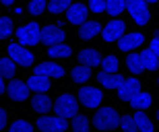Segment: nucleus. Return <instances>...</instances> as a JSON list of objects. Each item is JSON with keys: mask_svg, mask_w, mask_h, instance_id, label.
Returning a JSON list of instances; mask_svg holds the SVG:
<instances>
[{"mask_svg": "<svg viewBox=\"0 0 159 132\" xmlns=\"http://www.w3.org/2000/svg\"><path fill=\"white\" fill-rule=\"evenodd\" d=\"M93 124L97 128H101V130H114L116 126L122 124V120H120L118 112L114 108H101L99 112L93 116Z\"/></svg>", "mask_w": 159, "mask_h": 132, "instance_id": "1", "label": "nucleus"}, {"mask_svg": "<svg viewBox=\"0 0 159 132\" xmlns=\"http://www.w3.org/2000/svg\"><path fill=\"white\" fill-rule=\"evenodd\" d=\"M54 109L56 114L62 116V118H75L79 112V103L72 95H60L58 101L54 103Z\"/></svg>", "mask_w": 159, "mask_h": 132, "instance_id": "2", "label": "nucleus"}, {"mask_svg": "<svg viewBox=\"0 0 159 132\" xmlns=\"http://www.w3.org/2000/svg\"><path fill=\"white\" fill-rule=\"evenodd\" d=\"M19 42L25 43V46H35L37 42H41V29L37 23H27L23 25L21 29L17 31Z\"/></svg>", "mask_w": 159, "mask_h": 132, "instance_id": "3", "label": "nucleus"}, {"mask_svg": "<svg viewBox=\"0 0 159 132\" xmlns=\"http://www.w3.org/2000/svg\"><path fill=\"white\" fill-rule=\"evenodd\" d=\"M128 12L139 25L149 23V11H147V0H128Z\"/></svg>", "mask_w": 159, "mask_h": 132, "instance_id": "4", "label": "nucleus"}, {"mask_svg": "<svg viewBox=\"0 0 159 132\" xmlns=\"http://www.w3.org/2000/svg\"><path fill=\"white\" fill-rule=\"evenodd\" d=\"M37 128L43 130V132H62V130H66V118H62V116H46V118H39Z\"/></svg>", "mask_w": 159, "mask_h": 132, "instance_id": "5", "label": "nucleus"}, {"mask_svg": "<svg viewBox=\"0 0 159 132\" xmlns=\"http://www.w3.org/2000/svg\"><path fill=\"white\" fill-rule=\"evenodd\" d=\"M8 56L21 66H29L33 62V56H31L29 50H25V43H11L8 46Z\"/></svg>", "mask_w": 159, "mask_h": 132, "instance_id": "6", "label": "nucleus"}, {"mask_svg": "<svg viewBox=\"0 0 159 132\" xmlns=\"http://www.w3.org/2000/svg\"><path fill=\"white\" fill-rule=\"evenodd\" d=\"M79 99H81L87 108H97L101 103V99H103V95H101V91L95 89V87H83V89L79 91Z\"/></svg>", "mask_w": 159, "mask_h": 132, "instance_id": "7", "label": "nucleus"}, {"mask_svg": "<svg viewBox=\"0 0 159 132\" xmlns=\"http://www.w3.org/2000/svg\"><path fill=\"white\" fill-rule=\"evenodd\" d=\"M41 42L46 46H54V43H60L64 42V31L56 27V25H48L41 29Z\"/></svg>", "mask_w": 159, "mask_h": 132, "instance_id": "8", "label": "nucleus"}, {"mask_svg": "<svg viewBox=\"0 0 159 132\" xmlns=\"http://www.w3.org/2000/svg\"><path fill=\"white\" fill-rule=\"evenodd\" d=\"M101 35H103L106 42H116V39H120V37L124 35V23L122 21H110V23L103 27Z\"/></svg>", "mask_w": 159, "mask_h": 132, "instance_id": "9", "label": "nucleus"}, {"mask_svg": "<svg viewBox=\"0 0 159 132\" xmlns=\"http://www.w3.org/2000/svg\"><path fill=\"white\" fill-rule=\"evenodd\" d=\"M6 91H8V97H11L12 101H25L27 95H29V85L21 83V81H12L6 87Z\"/></svg>", "mask_w": 159, "mask_h": 132, "instance_id": "10", "label": "nucleus"}, {"mask_svg": "<svg viewBox=\"0 0 159 132\" xmlns=\"http://www.w3.org/2000/svg\"><path fill=\"white\" fill-rule=\"evenodd\" d=\"M139 91H141V81H136V78H126V81L122 83V87L118 89V93H120V99L130 101Z\"/></svg>", "mask_w": 159, "mask_h": 132, "instance_id": "11", "label": "nucleus"}, {"mask_svg": "<svg viewBox=\"0 0 159 132\" xmlns=\"http://www.w3.org/2000/svg\"><path fill=\"white\" fill-rule=\"evenodd\" d=\"M124 81H126V78L120 77L118 72H110V70H101L99 72V83L103 85L106 89H120Z\"/></svg>", "mask_w": 159, "mask_h": 132, "instance_id": "12", "label": "nucleus"}, {"mask_svg": "<svg viewBox=\"0 0 159 132\" xmlns=\"http://www.w3.org/2000/svg\"><path fill=\"white\" fill-rule=\"evenodd\" d=\"M143 42H145V35H143V33H126V35H122V37H120L118 46H120V50L128 52V50L139 48V46H141Z\"/></svg>", "mask_w": 159, "mask_h": 132, "instance_id": "13", "label": "nucleus"}, {"mask_svg": "<svg viewBox=\"0 0 159 132\" xmlns=\"http://www.w3.org/2000/svg\"><path fill=\"white\" fill-rule=\"evenodd\" d=\"M35 72L43 74V77H50V78H60L64 74V68L60 64H56V62H43V64H39L35 68Z\"/></svg>", "mask_w": 159, "mask_h": 132, "instance_id": "14", "label": "nucleus"}, {"mask_svg": "<svg viewBox=\"0 0 159 132\" xmlns=\"http://www.w3.org/2000/svg\"><path fill=\"white\" fill-rule=\"evenodd\" d=\"M66 17H68V21L75 25H83L85 21H87V6L85 4H72L68 11H66Z\"/></svg>", "mask_w": 159, "mask_h": 132, "instance_id": "15", "label": "nucleus"}, {"mask_svg": "<svg viewBox=\"0 0 159 132\" xmlns=\"http://www.w3.org/2000/svg\"><path fill=\"white\" fill-rule=\"evenodd\" d=\"M27 85H29L31 91H35V93H46L48 89H50V77H43V74H33V77L27 81Z\"/></svg>", "mask_w": 159, "mask_h": 132, "instance_id": "16", "label": "nucleus"}, {"mask_svg": "<svg viewBox=\"0 0 159 132\" xmlns=\"http://www.w3.org/2000/svg\"><path fill=\"white\" fill-rule=\"evenodd\" d=\"M31 105H33L35 112L46 114V112H50V108H52V101H50V97H46L43 93H37V95L31 99Z\"/></svg>", "mask_w": 159, "mask_h": 132, "instance_id": "17", "label": "nucleus"}, {"mask_svg": "<svg viewBox=\"0 0 159 132\" xmlns=\"http://www.w3.org/2000/svg\"><path fill=\"white\" fill-rule=\"evenodd\" d=\"M79 58H81V64H87V66H99L103 62L95 50H83L79 54Z\"/></svg>", "mask_w": 159, "mask_h": 132, "instance_id": "18", "label": "nucleus"}, {"mask_svg": "<svg viewBox=\"0 0 159 132\" xmlns=\"http://www.w3.org/2000/svg\"><path fill=\"white\" fill-rule=\"evenodd\" d=\"M99 23H95V21H85L81 27V31H79V35L83 37V39H91V37H95L97 33H99Z\"/></svg>", "mask_w": 159, "mask_h": 132, "instance_id": "19", "label": "nucleus"}, {"mask_svg": "<svg viewBox=\"0 0 159 132\" xmlns=\"http://www.w3.org/2000/svg\"><path fill=\"white\" fill-rule=\"evenodd\" d=\"M126 66H128V70H130V72H134V74L143 72V70H145L143 56H139V54H128V58H126Z\"/></svg>", "mask_w": 159, "mask_h": 132, "instance_id": "20", "label": "nucleus"}, {"mask_svg": "<svg viewBox=\"0 0 159 132\" xmlns=\"http://www.w3.org/2000/svg\"><path fill=\"white\" fill-rule=\"evenodd\" d=\"M48 54L54 56V58H68L70 56V48L66 43H54V46H48Z\"/></svg>", "mask_w": 159, "mask_h": 132, "instance_id": "21", "label": "nucleus"}, {"mask_svg": "<svg viewBox=\"0 0 159 132\" xmlns=\"http://www.w3.org/2000/svg\"><path fill=\"white\" fill-rule=\"evenodd\" d=\"M151 95L149 93H143V91H139L132 99H130V103H132V108H136V109H145V108H149L151 105Z\"/></svg>", "mask_w": 159, "mask_h": 132, "instance_id": "22", "label": "nucleus"}, {"mask_svg": "<svg viewBox=\"0 0 159 132\" xmlns=\"http://www.w3.org/2000/svg\"><path fill=\"white\" fill-rule=\"evenodd\" d=\"M134 120H136V126H139V130L143 132H151L153 130V124H151V120H149V116L143 112V109H139L134 114Z\"/></svg>", "mask_w": 159, "mask_h": 132, "instance_id": "23", "label": "nucleus"}, {"mask_svg": "<svg viewBox=\"0 0 159 132\" xmlns=\"http://www.w3.org/2000/svg\"><path fill=\"white\" fill-rule=\"evenodd\" d=\"M143 62H145V68H149V70H155L159 66V56L155 54L153 50H143Z\"/></svg>", "mask_w": 159, "mask_h": 132, "instance_id": "24", "label": "nucleus"}, {"mask_svg": "<svg viewBox=\"0 0 159 132\" xmlns=\"http://www.w3.org/2000/svg\"><path fill=\"white\" fill-rule=\"evenodd\" d=\"M124 8H128V0H107V8L106 11L112 15V17H118Z\"/></svg>", "mask_w": 159, "mask_h": 132, "instance_id": "25", "label": "nucleus"}, {"mask_svg": "<svg viewBox=\"0 0 159 132\" xmlns=\"http://www.w3.org/2000/svg\"><path fill=\"white\" fill-rule=\"evenodd\" d=\"M89 77H91V66H87V64L77 66V68L72 70V78H75L77 83H85Z\"/></svg>", "mask_w": 159, "mask_h": 132, "instance_id": "26", "label": "nucleus"}, {"mask_svg": "<svg viewBox=\"0 0 159 132\" xmlns=\"http://www.w3.org/2000/svg\"><path fill=\"white\" fill-rule=\"evenodd\" d=\"M70 6H72V0H50V12H54V15L68 11Z\"/></svg>", "mask_w": 159, "mask_h": 132, "instance_id": "27", "label": "nucleus"}, {"mask_svg": "<svg viewBox=\"0 0 159 132\" xmlns=\"http://www.w3.org/2000/svg\"><path fill=\"white\" fill-rule=\"evenodd\" d=\"M15 64H17V62L12 60L11 56L0 62V72H2V77H12V74H15Z\"/></svg>", "mask_w": 159, "mask_h": 132, "instance_id": "28", "label": "nucleus"}, {"mask_svg": "<svg viewBox=\"0 0 159 132\" xmlns=\"http://www.w3.org/2000/svg\"><path fill=\"white\" fill-rule=\"evenodd\" d=\"M12 33V21H11V17H2L0 19V37H8Z\"/></svg>", "mask_w": 159, "mask_h": 132, "instance_id": "29", "label": "nucleus"}, {"mask_svg": "<svg viewBox=\"0 0 159 132\" xmlns=\"http://www.w3.org/2000/svg\"><path fill=\"white\" fill-rule=\"evenodd\" d=\"M101 66H103V70L118 72L120 62H118V58H116V56H106V58H103V62H101Z\"/></svg>", "mask_w": 159, "mask_h": 132, "instance_id": "30", "label": "nucleus"}, {"mask_svg": "<svg viewBox=\"0 0 159 132\" xmlns=\"http://www.w3.org/2000/svg\"><path fill=\"white\" fill-rule=\"evenodd\" d=\"M89 128V120L85 116H75V120H72V130L77 132H85Z\"/></svg>", "mask_w": 159, "mask_h": 132, "instance_id": "31", "label": "nucleus"}, {"mask_svg": "<svg viewBox=\"0 0 159 132\" xmlns=\"http://www.w3.org/2000/svg\"><path fill=\"white\" fill-rule=\"evenodd\" d=\"M46 11V0H31L29 2V12L31 15H41Z\"/></svg>", "mask_w": 159, "mask_h": 132, "instance_id": "32", "label": "nucleus"}, {"mask_svg": "<svg viewBox=\"0 0 159 132\" xmlns=\"http://www.w3.org/2000/svg\"><path fill=\"white\" fill-rule=\"evenodd\" d=\"M33 128H31L29 122H23V120H17L11 124V132H31Z\"/></svg>", "mask_w": 159, "mask_h": 132, "instance_id": "33", "label": "nucleus"}, {"mask_svg": "<svg viewBox=\"0 0 159 132\" xmlns=\"http://www.w3.org/2000/svg\"><path fill=\"white\" fill-rule=\"evenodd\" d=\"M120 126L124 128V130L126 132H132V130H136V120H134V116H124L122 118V124H120Z\"/></svg>", "mask_w": 159, "mask_h": 132, "instance_id": "34", "label": "nucleus"}, {"mask_svg": "<svg viewBox=\"0 0 159 132\" xmlns=\"http://www.w3.org/2000/svg\"><path fill=\"white\" fill-rule=\"evenodd\" d=\"M89 8L99 15L103 8H107V0H89Z\"/></svg>", "mask_w": 159, "mask_h": 132, "instance_id": "35", "label": "nucleus"}, {"mask_svg": "<svg viewBox=\"0 0 159 132\" xmlns=\"http://www.w3.org/2000/svg\"><path fill=\"white\" fill-rule=\"evenodd\" d=\"M151 50H153L155 54L159 56V35H157V37H153V42H151Z\"/></svg>", "mask_w": 159, "mask_h": 132, "instance_id": "36", "label": "nucleus"}, {"mask_svg": "<svg viewBox=\"0 0 159 132\" xmlns=\"http://www.w3.org/2000/svg\"><path fill=\"white\" fill-rule=\"evenodd\" d=\"M6 126V112L4 109H0V128Z\"/></svg>", "mask_w": 159, "mask_h": 132, "instance_id": "37", "label": "nucleus"}, {"mask_svg": "<svg viewBox=\"0 0 159 132\" xmlns=\"http://www.w3.org/2000/svg\"><path fill=\"white\" fill-rule=\"evenodd\" d=\"M2 2H4V4H12V0H2Z\"/></svg>", "mask_w": 159, "mask_h": 132, "instance_id": "38", "label": "nucleus"}, {"mask_svg": "<svg viewBox=\"0 0 159 132\" xmlns=\"http://www.w3.org/2000/svg\"><path fill=\"white\" fill-rule=\"evenodd\" d=\"M149 2H157V0H149Z\"/></svg>", "mask_w": 159, "mask_h": 132, "instance_id": "39", "label": "nucleus"}, {"mask_svg": "<svg viewBox=\"0 0 159 132\" xmlns=\"http://www.w3.org/2000/svg\"><path fill=\"white\" fill-rule=\"evenodd\" d=\"M157 118H159V112H157Z\"/></svg>", "mask_w": 159, "mask_h": 132, "instance_id": "40", "label": "nucleus"}]
</instances>
